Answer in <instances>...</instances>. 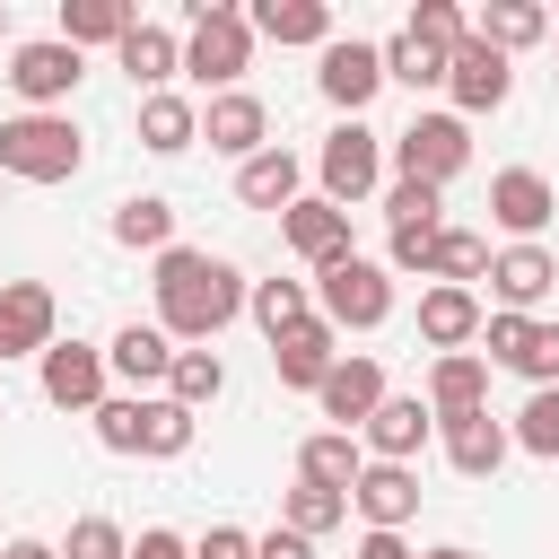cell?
<instances>
[{
    "label": "cell",
    "mask_w": 559,
    "mask_h": 559,
    "mask_svg": "<svg viewBox=\"0 0 559 559\" xmlns=\"http://www.w3.org/2000/svg\"><path fill=\"white\" fill-rule=\"evenodd\" d=\"M428 280H437V288H472V280H489V236H480V227H437V245H428Z\"/></svg>",
    "instance_id": "32"
},
{
    "label": "cell",
    "mask_w": 559,
    "mask_h": 559,
    "mask_svg": "<svg viewBox=\"0 0 559 559\" xmlns=\"http://www.w3.org/2000/svg\"><path fill=\"white\" fill-rule=\"evenodd\" d=\"M245 26H253L262 44H306V52L332 44V9H323V0H253Z\"/></svg>",
    "instance_id": "26"
},
{
    "label": "cell",
    "mask_w": 559,
    "mask_h": 559,
    "mask_svg": "<svg viewBox=\"0 0 559 559\" xmlns=\"http://www.w3.org/2000/svg\"><path fill=\"white\" fill-rule=\"evenodd\" d=\"M489 218L507 227V245H542V227L559 218V192L542 166H498L489 175Z\"/></svg>",
    "instance_id": "9"
},
{
    "label": "cell",
    "mask_w": 559,
    "mask_h": 559,
    "mask_svg": "<svg viewBox=\"0 0 559 559\" xmlns=\"http://www.w3.org/2000/svg\"><path fill=\"white\" fill-rule=\"evenodd\" d=\"M192 559H253V533H236V524H210V533L192 542Z\"/></svg>",
    "instance_id": "43"
},
{
    "label": "cell",
    "mask_w": 559,
    "mask_h": 559,
    "mask_svg": "<svg viewBox=\"0 0 559 559\" xmlns=\"http://www.w3.org/2000/svg\"><path fill=\"white\" fill-rule=\"evenodd\" d=\"M314 402H323V419H332L341 437H358L367 411L384 402V367H376V358H332V376L314 384Z\"/></svg>",
    "instance_id": "21"
},
{
    "label": "cell",
    "mask_w": 559,
    "mask_h": 559,
    "mask_svg": "<svg viewBox=\"0 0 559 559\" xmlns=\"http://www.w3.org/2000/svg\"><path fill=\"white\" fill-rule=\"evenodd\" d=\"M201 140L218 148V157H253V148H271V114H262V96L253 87H227V96H210L201 105Z\"/></svg>",
    "instance_id": "19"
},
{
    "label": "cell",
    "mask_w": 559,
    "mask_h": 559,
    "mask_svg": "<svg viewBox=\"0 0 559 559\" xmlns=\"http://www.w3.org/2000/svg\"><path fill=\"white\" fill-rule=\"evenodd\" d=\"M384 218H393V227H445V192L393 175V183H384Z\"/></svg>",
    "instance_id": "40"
},
{
    "label": "cell",
    "mask_w": 559,
    "mask_h": 559,
    "mask_svg": "<svg viewBox=\"0 0 559 559\" xmlns=\"http://www.w3.org/2000/svg\"><path fill=\"white\" fill-rule=\"evenodd\" d=\"M157 332L175 341V349H201V341H218L236 314H245V271L236 262H218V253H201V245H166L157 253Z\"/></svg>",
    "instance_id": "1"
},
{
    "label": "cell",
    "mask_w": 559,
    "mask_h": 559,
    "mask_svg": "<svg viewBox=\"0 0 559 559\" xmlns=\"http://www.w3.org/2000/svg\"><path fill=\"white\" fill-rule=\"evenodd\" d=\"M384 157H393V175L402 183H454L463 166H472V122L463 114H411L393 140H384Z\"/></svg>",
    "instance_id": "5"
},
{
    "label": "cell",
    "mask_w": 559,
    "mask_h": 559,
    "mask_svg": "<svg viewBox=\"0 0 559 559\" xmlns=\"http://www.w3.org/2000/svg\"><path fill=\"white\" fill-rule=\"evenodd\" d=\"M166 367H175V341H166L157 323H122V332L105 341V376H122L131 393H148V384H166Z\"/></svg>",
    "instance_id": "25"
},
{
    "label": "cell",
    "mask_w": 559,
    "mask_h": 559,
    "mask_svg": "<svg viewBox=\"0 0 559 559\" xmlns=\"http://www.w3.org/2000/svg\"><path fill=\"white\" fill-rule=\"evenodd\" d=\"M480 314H489L480 288H437V280L419 288V341H428L437 358H445V349H472V341H480Z\"/></svg>",
    "instance_id": "23"
},
{
    "label": "cell",
    "mask_w": 559,
    "mask_h": 559,
    "mask_svg": "<svg viewBox=\"0 0 559 559\" xmlns=\"http://www.w3.org/2000/svg\"><path fill=\"white\" fill-rule=\"evenodd\" d=\"M314 175H323V201H332V210H358V201L384 183V131H367V122H332L323 148H314Z\"/></svg>",
    "instance_id": "7"
},
{
    "label": "cell",
    "mask_w": 559,
    "mask_h": 559,
    "mask_svg": "<svg viewBox=\"0 0 559 559\" xmlns=\"http://www.w3.org/2000/svg\"><path fill=\"white\" fill-rule=\"evenodd\" d=\"M114 245H122V253H166V245H175V201L131 192V201L114 210Z\"/></svg>",
    "instance_id": "34"
},
{
    "label": "cell",
    "mask_w": 559,
    "mask_h": 559,
    "mask_svg": "<svg viewBox=\"0 0 559 559\" xmlns=\"http://www.w3.org/2000/svg\"><path fill=\"white\" fill-rule=\"evenodd\" d=\"M367 472V445L358 437H341V428H314L306 445H297V480H323V489H349Z\"/></svg>",
    "instance_id": "33"
},
{
    "label": "cell",
    "mask_w": 559,
    "mask_h": 559,
    "mask_svg": "<svg viewBox=\"0 0 559 559\" xmlns=\"http://www.w3.org/2000/svg\"><path fill=\"white\" fill-rule=\"evenodd\" d=\"M550 288H559V253H550V245H498V253H489V297H498V314H533Z\"/></svg>",
    "instance_id": "16"
},
{
    "label": "cell",
    "mask_w": 559,
    "mask_h": 559,
    "mask_svg": "<svg viewBox=\"0 0 559 559\" xmlns=\"http://www.w3.org/2000/svg\"><path fill=\"white\" fill-rule=\"evenodd\" d=\"M358 559H419L402 533H358Z\"/></svg>",
    "instance_id": "46"
},
{
    "label": "cell",
    "mask_w": 559,
    "mask_h": 559,
    "mask_svg": "<svg viewBox=\"0 0 559 559\" xmlns=\"http://www.w3.org/2000/svg\"><path fill=\"white\" fill-rule=\"evenodd\" d=\"M192 140H201V105H192V96H175V87L140 96V148H148V157H183Z\"/></svg>",
    "instance_id": "28"
},
{
    "label": "cell",
    "mask_w": 559,
    "mask_h": 559,
    "mask_svg": "<svg viewBox=\"0 0 559 559\" xmlns=\"http://www.w3.org/2000/svg\"><path fill=\"white\" fill-rule=\"evenodd\" d=\"M419 559H480L472 542H437V550H419Z\"/></svg>",
    "instance_id": "48"
},
{
    "label": "cell",
    "mask_w": 559,
    "mask_h": 559,
    "mask_svg": "<svg viewBox=\"0 0 559 559\" xmlns=\"http://www.w3.org/2000/svg\"><path fill=\"white\" fill-rule=\"evenodd\" d=\"M61 559H131V533L114 515H79L70 542H61Z\"/></svg>",
    "instance_id": "42"
},
{
    "label": "cell",
    "mask_w": 559,
    "mask_h": 559,
    "mask_svg": "<svg viewBox=\"0 0 559 559\" xmlns=\"http://www.w3.org/2000/svg\"><path fill=\"white\" fill-rule=\"evenodd\" d=\"M349 515H358L367 533H402V524L419 515V472H411V463H367V472L349 480Z\"/></svg>",
    "instance_id": "17"
},
{
    "label": "cell",
    "mask_w": 559,
    "mask_h": 559,
    "mask_svg": "<svg viewBox=\"0 0 559 559\" xmlns=\"http://www.w3.org/2000/svg\"><path fill=\"white\" fill-rule=\"evenodd\" d=\"M236 201H245V210H271V218H280L288 201H306V166H297V148H280V140L253 148V157L236 166Z\"/></svg>",
    "instance_id": "22"
},
{
    "label": "cell",
    "mask_w": 559,
    "mask_h": 559,
    "mask_svg": "<svg viewBox=\"0 0 559 559\" xmlns=\"http://www.w3.org/2000/svg\"><path fill=\"white\" fill-rule=\"evenodd\" d=\"M402 35H411V44H428V52H454V44H463V35H472V17H463V9H454V0H419V9H411V26H402Z\"/></svg>",
    "instance_id": "39"
},
{
    "label": "cell",
    "mask_w": 559,
    "mask_h": 559,
    "mask_svg": "<svg viewBox=\"0 0 559 559\" xmlns=\"http://www.w3.org/2000/svg\"><path fill=\"white\" fill-rule=\"evenodd\" d=\"M114 61L131 70V87H140V96H157V87L183 70V35H175V26H157V17H140V26L114 44Z\"/></svg>",
    "instance_id": "24"
},
{
    "label": "cell",
    "mask_w": 559,
    "mask_h": 559,
    "mask_svg": "<svg viewBox=\"0 0 559 559\" xmlns=\"http://www.w3.org/2000/svg\"><path fill=\"white\" fill-rule=\"evenodd\" d=\"M437 437H445V463H454L463 480H489V472L515 454V437H507L498 411H454V419H437Z\"/></svg>",
    "instance_id": "20"
},
{
    "label": "cell",
    "mask_w": 559,
    "mask_h": 559,
    "mask_svg": "<svg viewBox=\"0 0 559 559\" xmlns=\"http://www.w3.org/2000/svg\"><path fill=\"white\" fill-rule=\"evenodd\" d=\"M0 79L26 96V114H61V96L87 79V52H70L61 35H26V44H9V70Z\"/></svg>",
    "instance_id": "8"
},
{
    "label": "cell",
    "mask_w": 559,
    "mask_h": 559,
    "mask_svg": "<svg viewBox=\"0 0 559 559\" xmlns=\"http://www.w3.org/2000/svg\"><path fill=\"white\" fill-rule=\"evenodd\" d=\"M280 236H288V253H297V262H314V271H332V262H349V253H358V245H349V210H332L323 192L288 201V210H280Z\"/></svg>",
    "instance_id": "15"
},
{
    "label": "cell",
    "mask_w": 559,
    "mask_h": 559,
    "mask_svg": "<svg viewBox=\"0 0 559 559\" xmlns=\"http://www.w3.org/2000/svg\"><path fill=\"white\" fill-rule=\"evenodd\" d=\"M253 559H314V542L288 533V524H271V533H253Z\"/></svg>",
    "instance_id": "44"
},
{
    "label": "cell",
    "mask_w": 559,
    "mask_h": 559,
    "mask_svg": "<svg viewBox=\"0 0 559 559\" xmlns=\"http://www.w3.org/2000/svg\"><path fill=\"white\" fill-rule=\"evenodd\" d=\"M87 166V131L70 114H9L0 122V175L17 183H70Z\"/></svg>",
    "instance_id": "3"
},
{
    "label": "cell",
    "mask_w": 559,
    "mask_h": 559,
    "mask_svg": "<svg viewBox=\"0 0 559 559\" xmlns=\"http://www.w3.org/2000/svg\"><path fill=\"white\" fill-rule=\"evenodd\" d=\"M542 35H550V9H542V0H489V9L472 17V44H489V52H507V61H515L524 44H542Z\"/></svg>",
    "instance_id": "29"
},
{
    "label": "cell",
    "mask_w": 559,
    "mask_h": 559,
    "mask_svg": "<svg viewBox=\"0 0 559 559\" xmlns=\"http://www.w3.org/2000/svg\"><path fill=\"white\" fill-rule=\"evenodd\" d=\"M96 445L105 454H157V463H175V454H192V411L183 402H166V393H105L96 411Z\"/></svg>",
    "instance_id": "2"
},
{
    "label": "cell",
    "mask_w": 559,
    "mask_h": 559,
    "mask_svg": "<svg viewBox=\"0 0 559 559\" xmlns=\"http://www.w3.org/2000/svg\"><path fill=\"white\" fill-rule=\"evenodd\" d=\"M183 70H192L201 87H218V96H227V87L253 70V26H245V9H236V0H192Z\"/></svg>",
    "instance_id": "4"
},
{
    "label": "cell",
    "mask_w": 559,
    "mask_h": 559,
    "mask_svg": "<svg viewBox=\"0 0 559 559\" xmlns=\"http://www.w3.org/2000/svg\"><path fill=\"white\" fill-rule=\"evenodd\" d=\"M507 367H515V376H524V384H559V323H542V314H533V323H524V341H515V358H507Z\"/></svg>",
    "instance_id": "41"
},
{
    "label": "cell",
    "mask_w": 559,
    "mask_h": 559,
    "mask_svg": "<svg viewBox=\"0 0 559 559\" xmlns=\"http://www.w3.org/2000/svg\"><path fill=\"white\" fill-rule=\"evenodd\" d=\"M376 52H384V79H393V87H411V96L445 87V52H428V44H411V35H393V44H376Z\"/></svg>",
    "instance_id": "38"
},
{
    "label": "cell",
    "mask_w": 559,
    "mask_h": 559,
    "mask_svg": "<svg viewBox=\"0 0 559 559\" xmlns=\"http://www.w3.org/2000/svg\"><path fill=\"white\" fill-rule=\"evenodd\" d=\"M428 437H437V411H428L419 393H384V402L367 411V428H358L367 463H419Z\"/></svg>",
    "instance_id": "14"
},
{
    "label": "cell",
    "mask_w": 559,
    "mask_h": 559,
    "mask_svg": "<svg viewBox=\"0 0 559 559\" xmlns=\"http://www.w3.org/2000/svg\"><path fill=\"white\" fill-rule=\"evenodd\" d=\"M131 26H140L131 0H61V26H52V35H61L70 52H87V44H122Z\"/></svg>",
    "instance_id": "30"
},
{
    "label": "cell",
    "mask_w": 559,
    "mask_h": 559,
    "mask_svg": "<svg viewBox=\"0 0 559 559\" xmlns=\"http://www.w3.org/2000/svg\"><path fill=\"white\" fill-rule=\"evenodd\" d=\"M437 419H454V411H489V367H480V349H445L437 367H428V393H419Z\"/></svg>",
    "instance_id": "27"
},
{
    "label": "cell",
    "mask_w": 559,
    "mask_h": 559,
    "mask_svg": "<svg viewBox=\"0 0 559 559\" xmlns=\"http://www.w3.org/2000/svg\"><path fill=\"white\" fill-rule=\"evenodd\" d=\"M245 314H253L262 341H271V332H288V323L314 314V288H306V280H253V288H245Z\"/></svg>",
    "instance_id": "36"
},
{
    "label": "cell",
    "mask_w": 559,
    "mask_h": 559,
    "mask_svg": "<svg viewBox=\"0 0 559 559\" xmlns=\"http://www.w3.org/2000/svg\"><path fill=\"white\" fill-rule=\"evenodd\" d=\"M218 393H227V358H218V349H175V367H166V402H183V411L201 419Z\"/></svg>",
    "instance_id": "35"
},
{
    "label": "cell",
    "mask_w": 559,
    "mask_h": 559,
    "mask_svg": "<svg viewBox=\"0 0 559 559\" xmlns=\"http://www.w3.org/2000/svg\"><path fill=\"white\" fill-rule=\"evenodd\" d=\"M314 87H323V105H341V122H358V114L376 105V87H384V52H376V44H358V35H332V44H323Z\"/></svg>",
    "instance_id": "11"
},
{
    "label": "cell",
    "mask_w": 559,
    "mask_h": 559,
    "mask_svg": "<svg viewBox=\"0 0 559 559\" xmlns=\"http://www.w3.org/2000/svg\"><path fill=\"white\" fill-rule=\"evenodd\" d=\"M280 524H288V533H306V542H323V533H341V524H349V489L288 480V489H280Z\"/></svg>",
    "instance_id": "31"
},
{
    "label": "cell",
    "mask_w": 559,
    "mask_h": 559,
    "mask_svg": "<svg viewBox=\"0 0 559 559\" xmlns=\"http://www.w3.org/2000/svg\"><path fill=\"white\" fill-rule=\"evenodd\" d=\"M0 44H9V0H0Z\"/></svg>",
    "instance_id": "49"
},
{
    "label": "cell",
    "mask_w": 559,
    "mask_h": 559,
    "mask_svg": "<svg viewBox=\"0 0 559 559\" xmlns=\"http://www.w3.org/2000/svg\"><path fill=\"white\" fill-rule=\"evenodd\" d=\"M445 96H454V114H463V122H472V114H498V105L515 96V61L463 35V44L445 52Z\"/></svg>",
    "instance_id": "12"
},
{
    "label": "cell",
    "mask_w": 559,
    "mask_h": 559,
    "mask_svg": "<svg viewBox=\"0 0 559 559\" xmlns=\"http://www.w3.org/2000/svg\"><path fill=\"white\" fill-rule=\"evenodd\" d=\"M35 376H44V402H52V411H96L105 384H114L96 341H52V349L35 358Z\"/></svg>",
    "instance_id": "13"
},
{
    "label": "cell",
    "mask_w": 559,
    "mask_h": 559,
    "mask_svg": "<svg viewBox=\"0 0 559 559\" xmlns=\"http://www.w3.org/2000/svg\"><path fill=\"white\" fill-rule=\"evenodd\" d=\"M61 341V306L44 280H0V367L9 358H44Z\"/></svg>",
    "instance_id": "10"
},
{
    "label": "cell",
    "mask_w": 559,
    "mask_h": 559,
    "mask_svg": "<svg viewBox=\"0 0 559 559\" xmlns=\"http://www.w3.org/2000/svg\"><path fill=\"white\" fill-rule=\"evenodd\" d=\"M0 559H61V550H52L44 533H9V542H0Z\"/></svg>",
    "instance_id": "47"
},
{
    "label": "cell",
    "mask_w": 559,
    "mask_h": 559,
    "mask_svg": "<svg viewBox=\"0 0 559 559\" xmlns=\"http://www.w3.org/2000/svg\"><path fill=\"white\" fill-rule=\"evenodd\" d=\"M332 358H341V332H332L323 314H306V323L271 332V376H280L288 393H314V384L332 376Z\"/></svg>",
    "instance_id": "18"
},
{
    "label": "cell",
    "mask_w": 559,
    "mask_h": 559,
    "mask_svg": "<svg viewBox=\"0 0 559 559\" xmlns=\"http://www.w3.org/2000/svg\"><path fill=\"white\" fill-rule=\"evenodd\" d=\"M314 314H323L332 332H376V323H393V271L367 262V253L314 271Z\"/></svg>",
    "instance_id": "6"
},
{
    "label": "cell",
    "mask_w": 559,
    "mask_h": 559,
    "mask_svg": "<svg viewBox=\"0 0 559 559\" xmlns=\"http://www.w3.org/2000/svg\"><path fill=\"white\" fill-rule=\"evenodd\" d=\"M131 559H192V542H183V533H166V524H148V533L131 542Z\"/></svg>",
    "instance_id": "45"
},
{
    "label": "cell",
    "mask_w": 559,
    "mask_h": 559,
    "mask_svg": "<svg viewBox=\"0 0 559 559\" xmlns=\"http://www.w3.org/2000/svg\"><path fill=\"white\" fill-rule=\"evenodd\" d=\"M533 463H559V384H533V402L515 411V428H507Z\"/></svg>",
    "instance_id": "37"
}]
</instances>
